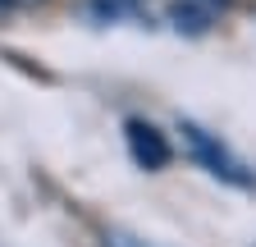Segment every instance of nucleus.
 <instances>
[{
	"label": "nucleus",
	"mask_w": 256,
	"mask_h": 247,
	"mask_svg": "<svg viewBox=\"0 0 256 247\" xmlns=\"http://www.w3.org/2000/svg\"><path fill=\"white\" fill-rule=\"evenodd\" d=\"M106 247H146V242L133 238V234H124V229H110V234H106Z\"/></svg>",
	"instance_id": "7ed1b4c3"
},
{
	"label": "nucleus",
	"mask_w": 256,
	"mask_h": 247,
	"mask_svg": "<svg viewBox=\"0 0 256 247\" xmlns=\"http://www.w3.org/2000/svg\"><path fill=\"white\" fill-rule=\"evenodd\" d=\"M183 142H188V151H192V156H197L215 178H224V183H238V188H247V183H252V174H247V165L242 160H234L229 156V146H224V142H215L210 133H202L197 128V124H183Z\"/></svg>",
	"instance_id": "f257e3e1"
},
{
	"label": "nucleus",
	"mask_w": 256,
	"mask_h": 247,
	"mask_svg": "<svg viewBox=\"0 0 256 247\" xmlns=\"http://www.w3.org/2000/svg\"><path fill=\"white\" fill-rule=\"evenodd\" d=\"M10 5H37V0H10Z\"/></svg>",
	"instance_id": "20e7f679"
},
{
	"label": "nucleus",
	"mask_w": 256,
	"mask_h": 247,
	"mask_svg": "<svg viewBox=\"0 0 256 247\" xmlns=\"http://www.w3.org/2000/svg\"><path fill=\"white\" fill-rule=\"evenodd\" d=\"M128 151H133V160L142 170H165L170 165V142L160 128H151V124L142 119H128Z\"/></svg>",
	"instance_id": "f03ea898"
}]
</instances>
